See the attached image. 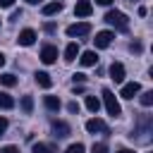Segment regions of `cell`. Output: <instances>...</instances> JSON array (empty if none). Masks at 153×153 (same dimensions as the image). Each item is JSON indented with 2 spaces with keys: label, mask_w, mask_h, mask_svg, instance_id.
I'll use <instances>...</instances> for the list:
<instances>
[{
  "label": "cell",
  "mask_w": 153,
  "mask_h": 153,
  "mask_svg": "<svg viewBox=\"0 0 153 153\" xmlns=\"http://www.w3.org/2000/svg\"><path fill=\"white\" fill-rule=\"evenodd\" d=\"M105 22H108L110 26L120 29V31H124V29L129 26V19H127V14H124V12H120V10H110V12L105 14Z\"/></svg>",
  "instance_id": "6da1fadb"
},
{
  "label": "cell",
  "mask_w": 153,
  "mask_h": 153,
  "mask_svg": "<svg viewBox=\"0 0 153 153\" xmlns=\"http://www.w3.org/2000/svg\"><path fill=\"white\" fill-rule=\"evenodd\" d=\"M103 103H105L108 115H112V117L122 115V108H120V103H117V98H115V93L110 88H103Z\"/></svg>",
  "instance_id": "7a4b0ae2"
},
{
  "label": "cell",
  "mask_w": 153,
  "mask_h": 153,
  "mask_svg": "<svg viewBox=\"0 0 153 153\" xmlns=\"http://www.w3.org/2000/svg\"><path fill=\"white\" fill-rule=\"evenodd\" d=\"M88 31H91V24H88V22H79V24H69V26H67V36H69V38L88 36Z\"/></svg>",
  "instance_id": "3957f363"
},
{
  "label": "cell",
  "mask_w": 153,
  "mask_h": 153,
  "mask_svg": "<svg viewBox=\"0 0 153 153\" xmlns=\"http://www.w3.org/2000/svg\"><path fill=\"white\" fill-rule=\"evenodd\" d=\"M86 131H91V134H108V124L103 122V120H98V117H91L88 122H86Z\"/></svg>",
  "instance_id": "277c9868"
},
{
  "label": "cell",
  "mask_w": 153,
  "mask_h": 153,
  "mask_svg": "<svg viewBox=\"0 0 153 153\" xmlns=\"http://www.w3.org/2000/svg\"><path fill=\"white\" fill-rule=\"evenodd\" d=\"M112 31H98L96 33V38H93V43H96V48H108L110 43H112Z\"/></svg>",
  "instance_id": "5b68a950"
},
{
  "label": "cell",
  "mask_w": 153,
  "mask_h": 153,
  "mask_svg": "<svg viewBox=\"0 0 153 153\" xmlns=\"http://www.w3.org/2000/svg\"><path fill=\"white\" fill-rule=\"evenodd\" d=\"M110 79H112L115 84H122V81H124V65H122V62H112V65H110Z\"/></svg>",
  "instance_id": "8992f818"
},
{
  "label": "cell",
  "mask_w": 153,
  "mask_h": 153,
  "mask_svg": "<svg viewBox=\"0 0 153 153\" xmlns=\"http://www.w3.org/2000/svg\"><path fill=\"white\" fill-rule=\"evenodd\" d=\"M53 131H55L57 139H65V136L72 134V127H69L67 122H62V120H55V122H53Z\"/></svg>",
  "instance_id": "52a82bcc"
},
{
  "label": "cell",
  "mask_w": 153,
  "mask_h": 153,
  "mask_svg": "<svg viewBox=\"0 0 153 153\" xmlns=\"http://www.w3.org/2000/svg\"><path fill=\"white\" fill-rule=\"evenodd\" d=\"M41 60H43L45 65H53V62L57 60V48H55V45H43V50H41Z\"/></svg>",
  "instance_id": "ba28073f"
},
{
  "label": "cell",
  "mask_w": 153,
  "mask_h": 153,
  "mask_svg": "<svg viewBox=\"0 0 153 153\" xmlns=\"http://www.w3.org/2000/svg\"><path fill=\"white\" fill-rule=\"evenodd\" d=\"M74 12H76V17H88V14L93 12V5H91V0H76V7H74Z\"/></svg>",
  "instance_id": "9c48e42d"
},
{
  "label": "cell",
  "mask_w": 153,
  "mask_h": 153,
  "mask_svg": "<svg viewBox=\"0 0 153 153\" xmlns=\"http://www.w3.org/2000/svg\"><path fill=\"white\" fill-rule=\"evenodd\" d=\"M141 91V86H139V81H131V84H124L122 86V91H120V96L122 98H134L136 93Z\"/></svg>",
  "instance_id": "30bf717a"
},
{
  "label": "cell",
  "mask_w": 153,
  "mask_h": 153,
  "mask_svg": "<svg viewBox=\"0 0 153 153\" xmlns=\"http://www.w3.org/2000/svg\"><path fill=\"white\" fill-rule=\"evenodd\" d=\"M19 45H31L33 41H36V31L33 29H24V31H19Z\"/></svg>",
  "instance_id": "8fae6325"
},
{
  "label": "cell",
  "mask_w": 153,
  "mask_h": 153,
  "mask_svg": "<svg viewBox=\"0 0 153 153\" xmlns=\"http://www.w3.org/2000/svg\"><path fill=\"white\" fill-rule=\"evenodd\" d=\"M79 62H81L84 67H93V65L98 62V55H96L93 50H86V53H81V57H79Z\"/></svg>",
  "instance_id": "7c38bea8"
},
{
  "label": "cell",
  "mask_w": 153,
  "mask_h": 153,
  "mask_svg": "<svg viewBox=\"0 0 153 153\" xmlns=\"http://www.w3.org/2000/svg\"><path fill=\"white\" fill-rule=\"evenodd\" d=\"M36 84H38L41 88H50V86H53V79H50L48 72H36Z\"/></svg>",
  "instance_id": "4fadbf2b"
},
{
  "label": "cell",
  "mask_w": 153,
  "mask_h": 153,
  "mask_svg": "<svg viewBox=\"0 0 153 153\" xmlns=\"http://www.w3.org/2000/svg\"><path fill=\"white\" fill-rule=\"evenodd\" d=\"M43 103H45V108H48V110H53V112H57V110L62 108V103H60V98H57V96H45V98H43Z\"/></svg>",
  "instance_id": "5bb4252c"
},
{
  "label": "cell",
  "mask_w": 153,
  "mask_h": 153,
  "mask_svg": "<svg viewBox=\"0 0 153 153\" xmlns=\"http://www.w3.org/2000/svg\"><path fill=\"white\" fill-rule=\"evenodd\" d=\"M0 108L2 110H12L14 108V98L10 93H5V91H0Z\"/></svg>",
  "instance_id": "9a60e30c"
},
{
  "label": "cell",
  "mask_w": 153,
  "mask_h": 153,
  "mask_svg": "<svg viewBox=\"0 0 153 153\" xmlns=\"http://www.w3.org/2000/svg\"><path fill=\"white\" fill-rule=\"evenodd\" d=\"M60 10H62V2H57V0H55V2H48V5H43V14H45V17H50V14H57Z\"/></svg>",
  "instance_id": "2e32d148"
},
{
  "label": "cell",
  "mask_w": 153,
  "mask_h": 153,
  "mask_svg": "<svg viewBox=\"0 0 153 153\" xmlns=\"http://www.w3.org/2000/svg\"><path fill=\"white\" fill-rule=\"evenodd\" d=\"M76 55H79V45H76V43H69V45L65 48V60L72 62V60H76Z\"/></svg>",
  "instance_id": "e0dca14e"
},
{
  "label": "cell",
  "mask_w": 153,
  "mask_h": 153,
  "mask_svg": "<svg viewBox=\"0 0 153 153\" xmlns=\"http://www.w3.org/2000/svg\"><path fill=\"white\" fill-rule=\"evenodd\" d=\"M86 108H88V110L96 115V112L100 110V100H98L96 96H86Z\"/></svg>",
  "instance_id": "ac0fdd59"
},
{
  "label": "cell",
  "mask_w": 153,
  "mask_h": 153,
  "mask_svg": "<svg viewBox=\"0 0 153 153\" xmlns=\"http://www.w3.org/2000/svg\"><path fill=\"white\" fill-rule=\"evenodd\" d=\"M0 84L10 88V86H14V84H17V76H14V74H10V72H2V74H0Z\"/></svg>",
  "instance_id": "d6986e66"
},
{
  "label": "cell",
  "mask_w": 153,
  "mask_h": 153,
  "mask_svg": "<svg viewBox=\"0 0 153 153\" xmlns=\"http://www.w3.org/2000/svg\"><path fill=\"white\" fill-rule=\"evenodd\" d=\"M22 110H24L26 115H31V110H33V98H31V96H24V98H22Z\"/></svg>",
  "instance_id": "ffe728a7"
},
{
  "label": "cell",
  "mask_w": 153,
  "mask_h": 153,
  "mask_svg": "<svg viewBox=\"0 0 153 153\" xmlns=\"http://www.w3.org/2000/svg\"><path fill=\"white\" fill-rule=\"evenodd\" d=\"M139 100H141V105H143V108H148V105H153V91H143Z\"/></svg>",
  "instance_id": "44dd1931"
},
{
  "label": "cell",
  "mask_w": 153,
  "mask_h": 153,
  "mask_svg": "<svg viewBox=\"0 0 153 153\" xmlns=\"http://www.w3.org/2000/svg\"><path fill=\"white\" fill-rule=\"evenodd\" d=\"M33 153H55V151L48 143H33Z\"/></svg>",
  "instance_id": "7402d4cb"
},
{
  "label": "cell",
  "mask_w": 153,
  "mask_h": 153,
  "mask_svg": "<svg viewBox=\"0 0 153 153\" xmlns=\"http://www.w3.org/2000/svg\"><path fill=\"white\" fill-rule=\"evenodd\" d=\"M91 153H108V143H103V141H98V143H93V148H91Z\"/></svg>",
  "instance_id": "603a6c76"
},
{
  "label": "cell",
  "mask_w": 153,
  "mask_h": 153,
  "mask_svg": "<svg viewBox=\"0 0 153 153\" xmlns=\"http://www.w3.org/2000/svg\"><path fill=\"white\" fill-rule=\"evenodd\" d=\"M84 151H86V148H84V143H72L65 153H84Z\"/></svg>",
  "instance_id": "cb8c5ba5"
},
{
  "label": "cell",
  "mask_w": 153,
  "mask_h": 153,
  "mask_svg": "<svg viewBox=\"0 0 153 153\" xmlns=\"http://www.w3.org/2000/svg\"><path fill=\"white\" fill-rule=\"evenodd\" d=\"M0 153H19V148H14V146H5V148H0Z\"/></svg>",
  "instance_id": "d4e9b609"
},
{
  "label": "cell",
  "mask_w": 153,
  "mask_h": 153,
  "mask_svg": "<svg viewBox=\"0 0 153 153\" xmlns=\"http://www.w3.org/2000/svg\"><path fill=\"white\" fill-rule=\"evenodd\" d=\"M74 81H79V84H84V81H86V74H81V72H76V74H74Z\"/></svg>",
  "instance_id": "484cf974"
},
{
  "label": "cell",
  "mask_w": 153,
  "mask_h": 153,
  "mask_svg": "<svg viewBox=\"0 0 153 153\" xmlns=\"http://www.w3.org/2000/svg\"><path fill=\"white\" fill-rule=\"evenodd\" d=\"M67 110H69V112H79V103H74V100H72V103L67 105Z\"/></svg>",
  "instance_id": "4316f807"
},
{
  "label": "cell",
  "mask_w": 153,
  "mask_h": 153,
  "mask_svg": "<svg viewBox=\"0 0 153 153\" xmlns=\"http://www.w3.org/2000/svg\"><path fill=\"white\" fill-rule=\"evenodd\" d=\"M5 129H7V120H5V117H0V136L5 134Z\"/></svg>",
  "instance_id": "83f0119b"
},
{
  "label": "cell",
  "mask_w": 153,
  "mask_h": 153,
  "mask_svg": "<svg viewBox=\"0 0 153 153\" xmlns=\"http://www.w3.org/2000/svg\"><path fill=\"white\" fill-rule=\"evenodd\" d=\"M14 0H0V7H12Z\"/></svg>",
  "instance_id": "f1b7e54d"
},
{
  "label": "cell",
  "mask_w": 153,
  "mask_h": 153,
  "mask_svg": "<svg viewBox=\"0 0 153 153\" xmlns=\"http://www.w3.org/2000/svg\"><path fill=\"white\" fill-rule=\"evenodd\" d=\"M131 53H141V43H131Z\"/></svg>",
  "instance_id": "f546056e"
},
{
  "label": "cell",
  "mask_w": 153,
  "mask_h": 153,
  "mask_svg": "<svg viewBox=\"0 0 153 153\" xmlns=\"http://www.w3.org/2000/svg\"><path fill=\"white\" fill-rule=\"evenodd\" d=\"M96 2H98V5H110L112 0H96Z\"/></svg>",
  "instance_id": "4dcf8cb0"
},
{
  "label": "cell",
  "mask_w": 153,
  "mask_h": 153,
  "mask_svg": "<svg viewBox=\"0 0 153 153\" xmlns=\"http://www.w3.org/2000/svg\"><path fill=\"white\" fill-rule=\"evenodd\" d=\"M117 153H134L131 148H122V151H117Z\"/></svg>",
  "instance_id": "1f68e13d"
},
{
  "label": "cell",
  "mask_w": 153,
  "mask_h": 153,
  "mask_svg": "<svg viewBox=\"0 0 153 153\" xmlns=\"http://www.w3.org/2000/svg\"><path fill=\"white\" fill-rule=\"evenodd\" d=\"M24 2H29V5H36V2H41V0H24Z\"/></svg>",
  "instance_id": "d6a6232c"
},
{
  "label": "cell",
  "mask_w": 153,
  "mask_h": 153,
  "mask_svg": "<svg viewBox=\"0 0 153 153\" xmlns=\"http://www.w3.org/2000/svg\"><path fill=\"white\" fill-rule=\"evenodd\" d=\"M2 65H5V55L0 53V67H2Z\"/></svg>",
  "instance_id": "836d02e7"
}]
</instances>
